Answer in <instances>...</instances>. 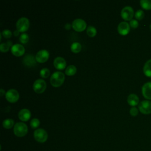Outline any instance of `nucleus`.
<instances>
[{
    "label": "nucleus",
    "instance_id": "nucleus-32",
    "mask_svg": "<svg viewBox=\"0 0 151 151\" xmlns=\"http://www.w3.org/2000/svg\"><path fill=\"white\" fill-rule=\"evenodd\" d=\"M19 31L18 29L15 30L14 32V35L15 36H18V35H19Z\"/></svg>",
    "mask_w": 151,
    "mask_h": 151
},
{
    "label": "nucleus",
    "instance_id": "nucleus-33",
    "mask_svg": "<svg viewBox=\"0 0 151 151\" xmlns=\"http://www.w3.org/2000/svg\"><path fill=\"white\" fill-rule=\"evenodd\" d=\"M70 27H71V25H70V24H68V23L66 24L65 25V29H69L70 28Z\"/></svg>",
    "mask_w": 151,
    "mask_h": 151
},
{
    "label": "nucleus",
    "instance_id": "nucleus-23",
    "mask_svg": "<svg viewBox=\"0 0 151 151\" xmlns=\"http://www.w3.org/2000/svg\"><path fill=\"white\" fill-rule=\"evenodd\" d=\"M76 71L77 68L76 66H74V65H70L66 68L65 73L67 76H73L76 73Z\"/></svg>",
    "mask_w": 151,
    "mask_h": 151
},
{
    "label": "nucleus",
    "instance_id": "nucleus-3",
    "mask_svg": "<svg viewBox=\"0 0 151 151\" xmlns=\"http://www.w3.org/2000/svg\"><path fill=\"white\" fill-rule=\"evenodd\" d=\"M35 140L39 143H44L48 139L47 132L43 129H37L34 132Z\"/></svg>",
    "mask_w": 151,
    "mask_h": 151
},
{
    "label": "nucleus",
    "instance_id": "nucleus-34",
    "mask_svg": "<svg viewBox=\"0 0 151 151\" xmlns=\"http://www.w3.org/2000/svg\"><path fill=\"white\" fill-rule=\"evenodd\" d=\"M0 94H1V96H2L4 94H5V91L2 88H1L0 90Z\"/></svg>",
    "mask_w": 151,
    "mask_h": 151
},
{
    "label": "nucleus",
    "instance_id": "nucleus-18",
    "mask_svg": "<svg viewBox=\"0 0 151 151\" xmlns=\"http://www.w3.org/2000/svg\"><path fill=\"white\" fill-rule=\"evenodd\" d=\"M143 73L148 77H151V59L148 60L143 68Z\"/></svg>",
    "mask_w": 151,
    "mask_h": 151
},
{
    "label": "nucleus",
    "instance_id": "nucleus-7",
    "mask_svg": "<svg viewBox=\"0 0 151 151\" xmlns=\"http://www.w3.org/2000/svg\"><path fill=\"white\" fill-rule=\"evenodd\" d=\"M133 15V9L130 6H124L121 11V17L125 21H131Z\"/></svg>",
    "mask_w": 151,
    "mask_h": 151
},
{
    "label": "nucleus",
    "instance_id": "nucleus-28",
    "mask_svg": "<svg viewBox=\"0 0 151 151\" xmlns=\"http://www.w3.org/2000/svg\"><path fill=\"white\" fill-rule=\"evenodd\" d=\"M29 40V36L27 33H22L19 36V41L23 44L27 43Z\"/></svg>",
    "mask_w": 151,
    "mask_h": 151
},
{
    "label": "nucleus",
    "instance_id": "nucleus-15",
    "mask_svg": "<svg viewBox=\"0 0 151 151\" xmlns=\"http://www.w3.org/2000/svg\"><path fill=\"white\" fill-rule=\"evenodd\" d=\"M18 116L19 119L21 120L23 122H27L30 119L31 116V114L30 111L28 109H22L18 112Z\"/></svg>",
    "mask_w": 151,
    "mask_h": 151
},
{
    "label": "nucleus",
    "instance_id": "nucleus-11",
    "mask_svg": "<svg viewBox=\"0 0 151 151\" xmlns=\"http://www.w3.org/2000/svg\"><path fill=\"white\" fill-rule=\"evenodd\" d=\"M117 31L119 33L122 35H127L130 31V25L126 21L120 22L117 26Z\"/></svg>",
    "mask_w": 151,
    "mask_h": 151
},
{
    "label": "nucleus",
    "instance_id": "nucleus-25",
    "mask_svg": "<svg viewBox=\"0 0 151 151\" xmlns=\"http://www.w3.org/2000/svg\"><path fill=\"white\" fill-rule=\"evenodd\" d=\"M40 74V76H41V77L47 78L50 76V70L48 68H42L41 70Z\"/></svg>",
    "mask_w": 151,
    "mask_h": 151
},
{
    "label": "nucleus",
    "instance_id": "nucleus-13",
    "mask_svg": "<svg viewBox=\"0 0 151 151\" xmlns=\"http://www.w3.org/2000/svg\"><path fill=\"white\" fill-rule=\"evenodd\" d=\"M143 96L148 100H151V82H147L143 84L142 88Z\"/></svg>",
    "mask_w": 151,
    "mask_h": 151
},
{
    "label": "nucleus",
    "instance_id": "nucleus-17",
    "mask_svg": "<svg viewBox=\"0 0 151 151\" xmlns=\"http://www.w3.org/2000/svg\"><path fill=\"white\" fill-rule=\"evenodd\" d=\"M35 60L36 59L34 58L33 55L31 54H28V55H27L23 59V63L26 65L31 67L32 65H34L35 64Z\"/></svg>",
    "mask_w": 151,
    "mask_h": 151
},
{
    "label": "nucleus",
    "instance_id": "nucleus-22",
    "mask_svg": "<svg viewBox=\"0 0 151 151\" xmlns=\"http://www.w3.org/2000/svg\"><path fill=\"white\" fill-rule=\"evenodd\" d=\"M71 50L74 53H77L80 51L81 49V45L78 42H73L71 45Z\"/></svg>",
    "mask_w": 151,
    "mask_h": 151
},
{
    "label": "nucleus",
    "instance_id": "nucleus-30",
    "mask_svg": "<svg viewBox=\"0 0 151 151\" xmlns=\"http://www.w3.org/2000/svg\"><path fill=\"white\" fill-rule=\"evenodd\" d=\"M129 25H130V27H131L132 28L135 29L139 26V22L136 19H132L131 21H130Z\"/></svg>",
    "mask_w": 151,
    "mask_h": 151
},
{
    "label": "nucleus",
    "instance_id": "nucleus-10",
    "mask_svg": "<svg viewBox=\"0 0 151 151\" xmlns=\"http://www.w3.org/2000/svg\"><path fill=\"white\" fill-rule=\"evenodd\" d=\"M50 56L49 52L46 50H41L37 52L35 55L36 61L38 63H44L47 61Z\"/></svg>",
    "mask_w": 151,
    "mask_h": 151
},
{
    "label": "nucleus",
    "instance_id": "nucleus-2",
    "mask_svg": "<svg viewBox=\"0 0 151 151\" xmlns=\"http://www.w3.org/2000/svg\"><path fill=\"white\" fill-rule=\"evenodd\" d=\"M28 133V127L23 122H17L14 127V133L18 137H23Z\"/></svg>",
    "mask_w": 151,
    "mask_h": 151
},
{
    "label": "nucleus",
    "instance_id": "nucleus-1",
    "mask_svg": "<svg viewBox=\"0 0 151 151\" xmlns=\"http://www.w3.org/2000/svg\"><path fill=\"white\" fill-rule=\"evenodd\" d=\"M65 76L63 73L61 71H55L52 74L50 77L51 84L54 87L60 86L64 81Z\"/></svg>",
    "mask_w": 151,
    "mask_h": 151
},
{
    "label": "nucleus",
    "instance_id": "nucleus-19",
    "mask_svg": "<svg viewBox=\"0 0 151 151\" xmlns=\"http://www.w3.org/2000/svg\"><path fill=\"white\" fill-rule=\"evenodd\" d=\"M12 42L11 41H8L5 43H1L0 45V50L1 52H6L9 50L10 47H12Z\"/></svg>",
    "mask_w": 151,
    "mask_h": 151
},
{
    "label": "nucleus",
    "instance_id": "nucleus-24",
    "mask_svg": "<svg viewBox=\"0 0 151 151\" xmlns=\"http://www.w3.org/2000/svg\"><path fill=\"white\" fill-rule=\"evenodd\" d=\"M86 32L89 37H93L96 35L97 30L94 27L90 25L87 27V28L86 29Z\"/></svg>",
    "mask_w": 151,
    "mask_h": 151
},
{
    "label": "nucleus",
    "instance_id": "nucleus-21",
    "mask_svg": "<svg viewBox=\"0 0 151 151\" xmlns=\"http://www.w3.org/2000/svg\"><path fill=\"white\" fill-rule=\"evenodd\" d=\"M140 4L142 8L146 10L151 9V0H141Z\"/></svg>",
    "mask_w": 151,
    "mask_h": 151
},
{
    "label": "nucleus",
    "instance_id": "nucleus-9",
    "mask_svg": "<svg viewBox=\"0 0 151 151\" xmlns=\"http://www.w3.org/2000/svg\"><path fill=\"white\" fill-rule=\"evenodd\" d=\"M5 97L8 101L11 103H14L19 99V94L17 90L14 88H11L8 90L5 93Z\"/></svg>",
    "mask_w": 151,
    "mask_h": 151
},
{
    "label": "nucleus",
    "instance_id": "nucleus-14",
    "mask_svg": "<svg viewBox=\"0 0 151 151\" xmlns=\"http://www.w3.org/2000/svg\"><path fill=\"white\" fill-rule=\"evenodd\" d=\"M54 65L58 70H63L66 67V61L61 57H57L54 60Z\"/></svg>",
    "mask_w": 151,
    "mask_h": 151
},
{
    "label": "nucleus",
    "instance_id": "nucleus-6",
    "mask_svg": "<svg viewBox=\"0 0 151 151\" xmlns=\"http://www.w3.org/2000/svg\"><path fill=\"white\" fill-rule=\"evenodd\" d=\"M46 87V82L42 79H37L33 84V89L37 93H42L45 91Z\"/></svg>",
    "mask_w": 151,
    "mask_h": 151
},
{
    "label": "nucleus",
    "instance_id": "nucleus-29",
    "mask_svg": "<svg viewBox=\"0 0 151 151\" xmlns=\"http://www.w3.org/2000/svg\"><path fill=\"white\" fill-rule=\"evenodd\" d=\"M2 35L6 38H9L11 37L12 35V32L10 30L8 29H4L3 30V31L1 32Z\"/></svg>",
    "mask_w": 151,
    "mask_h": 151
},
{
    "label": "nucleus",
    "instance_id": "nucleus-20",
    "mask_svg": "<svg viewBox=\"0 0 151 151\" xmlns=\"http://www.w3.org/2000/svg\"><path fill=\"white\" fill-rule=\"evenodd\" d=\"M14 124V121L13 119H6L4 120L2 122L3 127L6 129H11V127H13Z\"/></svg>",
    "mask_w": 151,
    "mask_h": 151
},
{
    "label": "nucleus",
    "instance_id": "nucleus-35",
    "mask_svg": "<svg viewBox=\"0 0 151 151\" xmlns=\"http://www.w3.org/2000/svg\"><path fill=\"white\" fill-rule=\"evenodd\" d=\"M150 29H151V24H150Z\"/></svg>",
    "mask_w": 151,
    "mask_h": 151
},
{
    "label": "nucleus",
    "instance_id": "nucleus-12",
    "mask_svg": "<svg viewBox=\"0 0 151 151\" xmlns=\"http://www.w3.org/2000/svg\"><path fill=\"white\" fill-rule=\"evenodd\" d=\"M12 53L17 57L21 56L25 52V48L20 44H15L11 48Z\"/></svg>",
    "mask_w": 151,
    "mask_h": 151
},
{
    "label": "nucleus",
    "instance_id": "nucleus-4",
    "mask_svg": "<svg viewBox=\"0 0 151 151\" xmlns=\"http://www.w3.org/2000/svg\"><path fill=\"white\" fill-rule=\"evenodd\" d=\"M16 27L19 32L26 31L29 27V19L26 17L20 18L18 19L16 23Z\"/></svg>",
    "mask_w": 151,
    "mask_h": 151
},
{
    "label": "nucleus",
    "instance_id": "nucleus-8",
    "mask_svg": "<svg viewBox=\"0 0 151 151\" xmlns=\"http://www.w3.org/2000/svg\"><path fill=\"white\" fill-rule=\"evenodd\" d=\"M87 24L84 20L81 18L75 19L72 22V27L76 31H83L86 28Z\"/></svg>",
    "mask_w": 151,
    "mask_h": 151
},
{
    "label": "nucleus",
    "instance_id": "nucleus-16",
    "mask_svg": "<svg viewBox=\"0 0 151 151\" xmlns=\"http://www.w3.org/2000/svg\"><path fill=\"white\" fill-rule=\"evenodd\" d=\"M127 101L129 105L132 106H135L139 104V99L136 94L132 93L128 96Z\"/></svg>",
    "mask_w": 151,
    "mask_h": 151
},
{
    "label": "nucleus",
    "instance_id": "nucleus-27",
    "mask_svg": "<svg viewBox=\"0 0 151 151\" xmlns=\"http://www.w3.org/2000/svg\"><path fill=\"white\" fill-rule=\"evenodd\" d=\"M145 16V13L143 12V10L142 9H138L137 11H136V12L134 14V17L136 18V19H138V20H141Z\"/></svg>",
    "mask_w": 151,
    "mask_h": 151
},
{
    "label": "nucleus",
    "instance_id": "nucleus-26",
    "mask_svg": "<svg viewBox=\"0 0 151 151\" xmlns=\"http://www.w3.org/2000/svg\"><path fill=\"white\" fill-rule=\"evenodd\" d=\"M40 124V120L37 118H33L30 122V126L32 129L37 128Z\"/></svg>",
    "mask_w": 151,
    "mask_h": 151
},
{
    "label": "nucleus",
    "instance_id": "nucleus-5",
    "mask_svg": "<svg viewBox=\"0 0 151 151\" xmlns=\"http://www.w3.org/2000/svg\"><path fill=\"white\" fill-rule=\"evenodd\" d=\"M139 111L144 114H149L151 113V101L146 100L142 101L138 105Z\"/></svg>",
    "mask_w": 151,
    "mask_h": 151
},
{
    "label": "nucleus",
    "instance_id": "nucleus-31",
    "mask_svg": "<svg viewBox=\"0 0 151 151\" xmlns=\"http://www.w3.org/2000/svg\"><path fill=\"white\" fill-rule=\"evenodd\" d=\"M138 109L135 107H133L130 109V114L132 116H136L138 114Z\"/></svg>",
    "mask_w": 151,
    "mask_h": 151
}]
</instances>
